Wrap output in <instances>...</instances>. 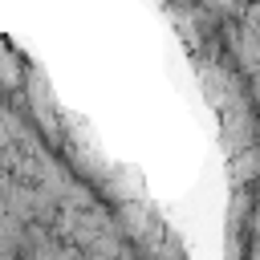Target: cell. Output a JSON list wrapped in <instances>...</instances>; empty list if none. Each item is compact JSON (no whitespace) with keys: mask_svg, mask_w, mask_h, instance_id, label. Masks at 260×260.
<instances>
[{"mask_svg":"<svg viewBox=\"0 0 260 260\" xmlns=\"http://www.w3.org/2000/svg\"><path fill=\"white\" fill-rule=\"evenodd\" d=\"M223 53H232V65H240V89L248 93V223H244V260H260V16L240 32L232 28L223 37Z\"/></svg>","mask_w":260,"mask_h":260,"instance_id":"cell-1","label":"cell"}]
</instances>
